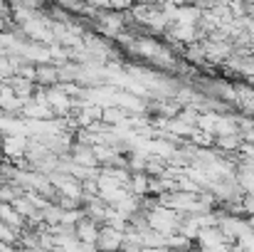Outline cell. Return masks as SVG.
<instances>
[{
  "mask_svg": "<svg viewBox=\"0 0 254 252\" xmlns=\"http://www.w3.org/2000/svg\"><path fill=\"white\" fill-rule=\"evenodd\" d=\"M121 243H124V233H121V230H116V228H111V225H104V228H101V233H99L96 248L116 250V248H121Z\"/></svg>",
  "mask_w": 254,
  "mask_h": 252,
  "instance_id": "3",
  "label": "cell"
},
{
  "mask_svg": "<svg viewBox=\"0 0 254 252\" xmlns=\"http://www.w3.org/2000/svg\"><path fill=\"white\" fill-rule=\"evenodd\" d=\"M27 144H30V141H27L25 134H5L2 141H0V154H5V159L15 161V159L25 156Z\"/></svg>",
  "mask_w": 254,
  "mask_h": 252,
  "instance_id": "1",
  "label": "cell"
},
{
  "mask_svg": "<svg viewBox=\"0 0 254 252\" xmlns=\"http://www.w3.org/2000/svg\"><path fill=\"white\" fill-rule=\"evenodd\" d=\"M0 220H5L10 228H15V230H22L25 225H27V220L15 210V205L12 203H0Z\"/></svg>",
  "mask_w": 254,
  "mask_h": 252,
  "instance_id": "6",
  "label": "cell"
},
{
  "mask_svg": "<svg viewBox=\"0 0 254 252\" xmlns=\"http://www.w3.org/2000/svg\"><path fill=\"white\" fill-rule=\"evenodd\" d=\"M101 121L104 124H109V126H119V124H126V111H121V109H104V114H101Z\"/></svg>",
  "mask_w": 254,
  "mask_h": 252,
  "instance_id": "8",
  "label": "cell"
},
{
  "mask_svg": "<svg viewBox=\"0 0 254 252\" xmlns=\"http://www.w3.org/2000/svg\"><path fill=\"white\" fill-rule=\"evenodd\" d=\"M99 233H101L99 223L91 220L89 215H84V218L77 223V238H79L82 243H96V240H99Z\"/></svg>",
  "mask_w": 254,
  "mask_h": 252,
  "instance_id": "5",
  "label": "cell"
},
{
  "mask_svg": "<svg viewBox=\"0 0 254 252\" xmlns=\"http://www.w3.org/2000/svg\"><path fill=\"white\" fill-rule=\"evenodd\" d=\"M185 60H188L190 65H202V62L207 60L205 45H190V47L185 50Z\"/></svg>",
  "mask_w": 254,
  "mask_h": 252,
  "instance_id": "7",
  "label": "cell"
},
{
  "mask_svg": "<svg viewBox=\"0 0 254 252\" xmlns=\"http://www.w3.org/2000/svg\"><path fill=\"white\" fill-rule=\"evenodd\" d=\"M0 141H2V136H0Z\"/></svg>",
  "mask_w": 254,
  "mask_h": 252,
  "instance_id": "9",
  "label": "cell"
},
{
  "mask_svg": "<svg viewBox=\"0 0 254 252\" xmlns=\"http://www.w3.org/2000/svg\"><path fill=\"white\" fill-rule=\"evenodd\" d=\"M37 86H55L60 84V67L52 62H42L37 65V77H35Z\"/></svg>",
  "mask_w": 254,
  "mask_h": 252,
  "instance_id": "4",
  "label": "cell"
},
{
  "mask_svg": "<svg viewBox=\"0 0 254 252\" xmlns=\"http://www.w3.org/2000/svg\"><path fill=\"white\" fill-rule=\"evenodd\" d=\"M69 159L74 164H82V166H89V168H96L99 161H96V154H94V146L91 144H84V141H77L69 151Z\"/></svg>",
  "mask_w": 254,
  "mask_h": 252,
  "instance_id": "2",
  "label": "cell"
}]
</instances>
